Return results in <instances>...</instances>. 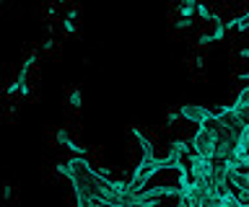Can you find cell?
Masks as SVG:
<instances>
[{
  "label": "cell",
  "mask_w": 249,
  "mask_h": 207,
  "mask_svg": "<svg viewBox=\"0 0 249 207\" xmlns=\"http://www.w3.org/2000/svg\"><path fill=\"white\" fill-rule=\"evenodd\" d=\"M57 143H60V145H65L68 150H73L75 156H86V148H83V145H78L73 137L65 132V129H60V132H57Z\"/></svg>",
  "instance_id": "3957f363"
},
{
  "label": "cell",
  "mask_w": 249,
  "mask_h": 207,
  "mask_svg": "<svg viewBox=\"0 0 249 207\" xmlns=\"http://www.w3.org/2000/svg\"><path fill=\"white\" fill-rule=\"evenodd\" d=\"M210 109H205V106H197V104H184L182 109H179V117H182L184 122H190V125H202L208 117H210Z\"/></svg>",
  "instance_id": "7a4b0ae2"
},
{
  "label": "cell",
  "mask_w": 249,
  "mask_h": 207,
  "mask_svg": "<svg viewBox=\"0 0 249 207\" xmlns=\"http://www.w3.org/2000/svg\"><path fill=\"white\" fill-rule=\"evenodd\" d=\"M233 111H236V117L244 125V129H249V106H233Z\"/></svg>",
  "instance_id": "277c9868"
},
{
  "label": "cell",
  "mask_w": 249,
  "mask_h": 207,
  "mask_svg": "<svg viewBox=\"0 0 249 207\" xmlns=\"http://www.w3.org/2000/svg\"><path fill=\"white\" fill-rule=\"evenodd\" d=\"M192 153L195 156H200V158H208V160H213V153H215V137L205 132V129H197L192 137Z\"/></svg>",
  "instance_id": "6da1fadb"
},
{
  "label": "cell",
  "mask_w": 249,
  "mask_h": 207,
  "mask_svg": "<svg viewBox=\"0 0 249 207\" xmlns=\"http://www.w3.org/2000/svg\"><path fill=\"white\" fill-rule=\"evenodd\" d=\"M68 101H70V106H81V91H70V96H68Z\"/></svg>",
  "instance_id": "5b68a950"
}]
</instances>
